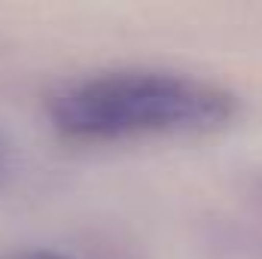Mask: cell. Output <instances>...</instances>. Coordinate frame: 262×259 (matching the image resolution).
<instances>
[{"mask_svg":"<svg viewBox=\"0 0 262 259\" xmlns=\"http://www.w3.org/2000/svg\"><path fill=\"white\" fill-rule=\"evenodd\" d=\"M3 171H6V146L0 140V177H3Z\"/></svg>","mask_w":262,"mask_h":259,"instance_id":"3957f363","label":"cell"},{"mask_svg":"<svg viewBox=\"0 0 262 259\" xmlns=\"http://www.w3.org/2000/svg\"><path fill=\"white\" fill-rule=\"evenodd\" d=\"M241 110L232 89L171 67H107L46 98L49 125L82 143L213 134L235 125Z\"/></svg>","mask_w":262,"mask_h":259,"instance_id":"6da1fadb","label":"cell"},{"mask_svg":"<svg viewBox=\"0 0 262 259\" xmlns=\"http://www.w3.org/2000/svg\"><path fill=\"white\" fill-rule=\"evenodd\" d=\"M0 259H76L70 253H61V250H49V247H28V250H12Z\"/></svg>","mask_w":262,"mask_h":259,"instance_id":"7a4b0ae2","label":"cell"}]
</instances>
